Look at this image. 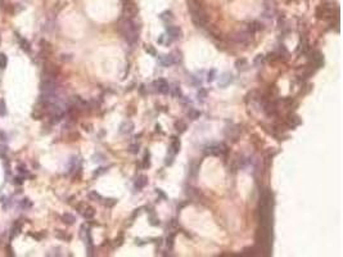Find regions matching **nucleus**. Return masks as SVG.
<instances>
[{
	"label": "nucleus",
	"instance_id": "nucleus-1",
	"mask_svg": "<svg viewBox=\"0 0 343 257\" xmlns=\"http://www.w3.org/2000/svg\"><path fill=\"white\" fill-rule=\"evenodd\" d=\"M118 31L128 42H135L138 40V26L130 18H125L118 23Z\"/></svg>",
	"mask_w": 343,
	"mask_h": 257
},
{
	"label": "nucleus",
	"instance_id": "nucleus-2",
	"mask_svg": "<svg viewBox=\"0 0 343 257\" xmlns=\"http://www.w3.org/2000/svg\"><path fill=\"white\" fill-rule=\"evenodd\" d=\"M189 11L192 14V21L193 23L197 26V27H204L207 24V14L202 9V7L194 2V0H190L189 2Z\"/></svg>",
	"mask_w": 343,
	"mask_h": 257
},
{
	"label": "nucleus",
	"instance_id": "nucleus-3",
	"mask_svg": "<svg viewBox=\"0 0 343 257\" xmlns=\"http://www.w3.org/2000/svg\"><path fill=\"white\" fill-rule=\"evenodd\" d=\"M333 8L329 5H319L315 9V15L318 20H330L333 17Z\"/></svg>",
	"mask_w": 343,
	"mask_h": 257
},
{
	"label": "nucleus",
	"instance_id": "nucleus-4",
	"mask_svg": "<svg viewBox=\"0 0 343 257\" xmlns=\"http://www.w3.org/2000/svg\"><path fill=\"white\" fill-rule=\"evenodd\" d=\"M124 13L127 14L126 17L131 18V17H135L138 14V8L134 4L132 0H125L124 2Z\"/></svg>",
	"mask_w": 343,
	"mask_h": 257
},
{
	"label": "nucleus",
	"instance_id": "nucleus-5",
	"mask_svg": "<svg viewBox=\"0 0 343 257\" xmlns=\"http://www.w3.org/2000/svg\"><path fill=\"white\" fill-rule=\"evenodd\" d=\"M153 86L156 88V90L161 94H168L170 93V85L167 84V81L165 79H158L153 82Z\"/></svg>",
	"mask_w": 343,
	"mask_h": 257
},
{
	"label": "nucleus",
	"instance_id": "nucleus-6",
	"mask_svg": "<svg viewBox=\"0 0 343 257\" xmlns=\"http://www.w3.org/2000/svg\"><path fill=\"white\" fill-rule=\"evenodd\" d=\"M310 62L311 64L315 67V68H320L323 64H324V57L323 54L320 53V51H312V54L310 57Z\"/></svg>",
	"mask_w": 343,
	"mask_h": 257
},
{
	"label": "nucleus",
	"instance_id": "nucleus-7",
	"mask_svg": "<svg viewBox=\"0 0 343 257\" xmlns=\"http://www.w3.org/2000/svg\"><path fill=\"white\" fill-rule=\"evenodd\" d=\"M58 73H59V68L55 64H53V63H45V66H44V76L55 79Z\"/></svg>",
	"mask_w": 343,
	"mask_h": 257
},
{
	"label": "nucleus",
	"instance_id": "nucleus-8",
	"mask_svg": "<svg viewBox=\"0 0 343 257\" xmlns=\"http://www.w3.org/2000/svg\"><path fill=\"white\" fill-rule=\"evenodd\" d=\"M166 31L168 33V36H171V39H172V40L180 39V37L183 36V32H181V30L177 27V26H167Z\"/></svg>",
	"mask_w": 343,
	"mask_h": 257
},
{
	"label": "nucleus",
	"instance_id": "nucleus-9",
	"mask_svg": "<svg viewBox=\"0 0 343 257\" xmlns=\"http://www.w3.org/2000/svg\"><path fill=\"white\" fill-rule=\"evenodd\" d=\"M299 124H301V118H299L297 115L289 113V115L287 116V120H285V125H287V127L293 128L294 126H298Z\"/></svg>",
	"mask_w": 343,
	"mask_h": 257
},
{
	"label": "nucleus",
	"instance_id": "nucleus-10",
	"mask_svg": "<svg viewBox=\"0 0 343 257\" xmlns=\"http://www.w3.org/2000/svg\"><path fill=\"white\" fill-rule=\"evenodd\" d=\"M233 39L237 42H239V44H247V42L250 41V39H251V32L250 31H248V32H239V33H237L235 36H233Z\"/></svg>",
	"mask_w": 343,
	"mask_h": 257
},
{
	"label": "nucleus",
	"instance_id": "nucleus-11",
	"mask_svg": "<svg viewBox=\"0 0 343 257\" xmlns=\"http://www.w3.org/2000/svg\"><path fill=\"white\" fill-rule=\"evenodd\" d=\"M263 111L265 113L267 116H275L276 115V106L274 104L271 102H267V103H263Z\"/></svg>",
	"mask_w": 343,
	"mask_h": 257
},
{
	"label": "nucleus",
	"instance_id": "nucleus-12",
	"mask_svg": "<svg viewBox=\"0 0 343 257\" xmlns=\"http://www.w3.org/2000/svg\"><path fill=\"white\" fill-rule=\"evenodd\" d=\"M233 81V75L229 73V72H225L220 77V81H219V85L220 86H228V85Z\"/></svg>",
	"mask_w": 343,
	"mask_h": 257
},
{
	"label": "nucleus",
	"instance_id": "nucleus-13",
	"mask_svg": "<svg viewBox=\"0 0 343 257\" xmlns=\"http://www.w3.org/2000/svg\"><path fill=\"white\" fill-rule=\"evenodd\" d=\"M147 184H148V177L145 175H140V176H138V179H136V181H135V188L138 190H140Z\"/></svg>",
	"mask_w": 343,
	"mask_h": 257
},
{
	"label": "nucleus",
	"instance_id": "nucleus-14",
	"mask_svg": "<svg viewBox=\"0 0 343 257\" xmlns=\"http://www.w3.org/2000/svg\"><path fill=\"white\" fill-rule=\"evenodd\" d=\"M132 128H134V124L131 121H125V122L121 124V126H119V133L128 134V133L132 131Z\"/></svg>",
	"mask_w": 343,
	"mask_h": 257
},
{
	"label": "nucleus",
	"instance_id": "nucleus-15",
	"mask_svg": "<svg viewBox=\"0 0 343 257\" xmlns=\"http://www.w3.org/2000/svg\"><path fill=\"white\" fill-rule=\"evenodd\" d=\"M159 63L163 67H168V66L175 63V59H174L172 55H161L159 57Z\"/></svg>",
	"mask_w": 343,
	"mask_h": 257
},
{
	"label": "nucleus",
	"instance_id": "nucleus-16",
	"mask_svg": "<svg viewBox=\"0 0 343 257\" xmlns=\"http://www.w3.org/2000/svg\"><path fill=\"white\" fill-rule=\"evenodd\" d=\"M180 150V140L177 138H172V140H171V145H170V152L172 153V154H176L179 153Z\"/></svg>",
	"mask_w": 343,
	"mask_h": 257
},
{
	"label": "nucleus",
	"instance_id": "nucleus-17",
	"mask_svg": "<svg viewBox=\"0 0 343 257\" xmlns=\"http://www.w3.org/2000/svg\"><path fill=\"white\" fill-rule=\"evenodd\" d=\"M81 215H82L85 219L90 220V219H93L94 216H95V210H94L93 207H90V206H88V207L84 210V212L81 213Z\"/></svg>",
	"mask_w": 343,
	"mask_h": 257
},
{
	"label": "nucleus",
	"instance_id": "nucleus-18",
	"mask_svg": "<svg viewBox=\"0 0 343 257\" xmlns=\"http://www.w3.org/2000/svg\"><path fill=\"white\" fill-rule=\"evenodd\" d=\"M18 41H20V45H21V49L24 50L26 53H30V50H31V45H30V42L26 40L24 37H20L18 36Z\"/></svg>",
	"mask_w": 343,
	"mask_h": 257
},
{
	"label": "nucleus",
	"instance_id": "nucleus-19",
	"mask_svg": "<svg viewBox=\"0 0 343 257\" xmlns=\"http://www.w3.org/2000/svg\"><path fill=\"white\" fill-rule=\"evenodd\" d=\"M62 221L67 225H73L76 221V217L73 215H71V213H64V215H62Z\"/></svg>",
	"mask_w": 343,
	"mask_h": 257
},
{
	"label": "nucleus",
	"instance_id": "nucleus-20",
	"mask_svg": "<svg viewBox=\"0 0 343 257\" xmlns=\"http://www.w3.org/2000/svg\"><path fill=\"white\" fill-rule=\"evenodd\" d=\"M235 67L238 68V70H241V71L247 70V67H248V62H247V59H244V58L238 59V61L235 62Z\"/></svg>",
	"mask_w": 343,
	"mask_h": 257
},
{
	"label": "nucleus",
	"instance_id": "nucleus-21",
	"mask_svg": "<svg viewBox=\"0 0 343 257\" xmlns=\"http://www.w3.org/2000/svg\"><path fill=\"white\" fill-rule=\"evenodd\" d=\"M262 28V24L260 23V22H252L251 24H250V28H248V31H250L251 33L252 32H256V31H258V30H261Z\"/></svg>",
	"mask_w": 343,
	"mask_h": 257
},
{
	"label": "nucleus",
	"instance_id": "nucleus-22",
	"mask_svg": "<svg viewBox=\"0 0 343 257\" xmlns=\"http://www.w3.org/2000/svg\"><path fill=\"white\" fill-rule=\"evenodd\" d=\"M201 111H197V109H190L189 112H188V117H189L190 120H197V118H199L201 117Z\"/></svg>",
	"mask_w": 343,
	"mask_h": 257
},
{
	"label": "nucleus",
	"instance_id": "nucleus-23",
	"mask_svg": "<svg viewBox=\"0 0 343 257\" xmlns=\"http://www.w3.org/2000/svg\"><path fill=\"white\" fill-rule=\"evenodd\" d=\"M175 128L179 133H184L186 130V124L184 121H176L175 122Z\"/></svg>",
	"mask_w": 343,
	"mask_h": 257
},
{
	"label": "nucleus",
	"instance_id": "nucleus-24",
	"mask_svg": "<svg viewBox=\"0 0 343 257\" xmlns=\"http://www.w3.org/2000/svg\"><path fill=\"white\" fill-rule=\"evenodd\" d=\"M8 64V57L4 54V53H0V68L4 70Z\"/></svg>",
	"mask_w": 343,
	"mask_h": 257
},
{
	"label": "nucleus",
	"instance_id": "nucleus-25",
	"mask_svg": "<svg viewBox=\"0 0 343 257\" xmlns=\"http://www.w3.org/2000/svg\"><path fill=\"white\" fill-rule=\"evenodd\" d=\"M150 156H149V152H145L144 154V158H143V168H148L150 166V161H149Z\"/></svg>",
	"mask_w": 343,
	"mask_h": 257
},
{
	"label": "nucleus",
	"instance_id": "nucleus-26",
	"mask_svg": "<svg viewBox=\"0 0 343 257\" xmlns=\"http://www.w3.org/2000/svg\"><path fill=\"white\" fill-rule=\"evenodd\" d=\"M55 237L59 238V239H64V241H70V239H71V237L67 235L66 233H63L62 230H57L55 231Z\"/></svg>",
	"mask_w": 343,
	"mask_h": 257
},
{
	"label": "nucleus",
	"instance_id": "nucleus-27",
	"mask_svg": "<svg viewBox=\"0 0 343 257\" xmlns=\"http://www.w3.org/2000/svg\"><path fill=\"white\" fill-rule=\"evenodd\" d=\"M89 199L95 201V202H99V201H102V195H100L99 193H97V192H90V193H89Z\"/></svg>",
	"mask_w": 343,
	"mask_h": 257
},
{
	"label": "nucleus",
	"instance_id": "nucleus-28",
	"mask_svg": "<svg viewBox=\"0 0 343 257\" xmlns=\"http://www.w3.org/2000/svg\"><path fill=\"white\" fill-rule=\"evenodd\" d=\"M159 17H161V20H162V21H166V22H167V20H170V21H171V20L174 18V17H172V13H171L170 11L163 12V13H162Z\"/></svg>",
	"mask_w": 343,
	"mask_h": 257
},
{
	"label": "nucleus",
	"instance_id": "nucleus-29",
	"mask_svg": "<svg viewBox=\"0 0 343 257\" xmlns=\"http://www.w3.org/2000/svg\"><path fill=\"white\" fill-rule=\"evenodd\" d=\"M0 116H2V117L7 116V106H5L4 99L0 100Z\"/></svg>",
	"mask_w": 343,
	"mask_h": 257
},
{
	"label": "nucleus",
	"instance_id": "nucleus-30",
	"mask_svg": "<svg viewBox=\"0 0 343 257\" xmlns=\"http://www.w3.org/2000/svg\"><path fill=\"white\" fill-rule=\"evenodd\" d=\"M197 97H198V99L203 100L206 97H207V90L203 89V88H201V89L198 90V93H197Z\"/></svg>",
	"mask_w": 343,
	"mask_h": 257
},
{
	"label": "nucleus",
	"instance_id": "nucleus-31",
	"mask_svg": "<svg viewBox=\"0 0 343 257\" xmlns=\"http://www.w3.org/2000/svg\"><path fill=\"white\" fill-rule=\"evenodd\" d=\"M263 61H265V55H262V54H258L257 55L256 58H254V66H260V64H262L263 63Z\"/></svg>",
	"mask_w": 343,
	"mask_h": 257
},
{
	"label": "nucleus",
	"instance_id": "nucleus-32",
	"mask_svg": "<svg viewBox=\"0 0 343 257\" xmlns=\"http://www.w3.org/2000/svg\"><path fill=\"white\" fill-rule=\"evenodd\" d=\"M128 152L132 154H136L139 152V144H131L130 147H128Z\"/></svg>",
	"mask_w": 343,
	"mask_h": 257
},
{
	"label": "nucleus",
	"instance_id": "nucleus-33",
	"mask_svg": "<svg viewBox=\"0 0 343 257\" xmlns=\"http://www.w3.org/2000/svg\"><path fill=\"white\" fill-rule=\"evenodd\" d=\"M172 94L174 97H180L181 95V90H180V86H177V85H174V88H172Z\"/></svg>",
	"mask_w": 343,
	"mask_h": 257
},
{
	"label": "nucleus",
	"instance_id": "nucleus-34",
	"mask_svg": "<svg viewBox=\"0 0 343 257\" xmlns=\"http://www.w3.org/2000/svg\"><path fill=\"white\" fill-rule=\"evenodd\" d=\"M149 221H150V225H153V226H157V225H159V220H158V219H157L156 216H154L153 213H152V215H150V217H149Z\"/></svg>",
	"mask_w": 343,
	"mask_h": 257
},
{
	"label": "nucleus",
	"instance_id": "nucleus-35",
	"mask_svg": "<svg viewBox=\"0 0 343 257\" xmlns=\"http://www.w3.org/2000/svg\"><path fill=\"white\" fill-rule=\"evenodd\" d=\"M145 50H147V53H149V54L153 55V57L157 55V51L154 50V48H153L152 45H147V46H145Z\"/></svg>",
	"mask_w": 343,
	"mask_h": 257
},
{
	"label": "nucleus",
	"instance_id": "nucleus-36",
	"mask_svg": "<svg viewBox=\"0 0 343 257\" xmlns=\"http://www.w3.org/2000/svg\"><path fill=\"white\" fill-rule=\"evenodd\" d=\"M174 238H175V234H174V233L170 234V235L167 237V246H168V248H172V246H174Z\"/></svg>",
	"mask_w": 343,
	"mask_h": 257
},
{
	"label": "nucleus",
	"instance_id": "nucleus-37",
	"mask_svg": "<svg viewBox=\"0 0 343 257\" xmlns=\"http://www.w3.org/2000/svg\"><path fill=\"white\" fill-rule=\"evenodd\" d=\"M116 202H117V199H113V198H108V199H106L104 204L107 206V207H112V206H115V204H116Z\"/></svg>",
	"mask_w": 343,
	"mask_h": 257
},
{
	"label": "nucleus",
	"instance_id": "nucleus-38",
	"mask_svg": "<svg viewBox=\"0 0 343 257\" xmlns=\"http://www.w3.org/2000/svg\"><path fill=\"white\" fill-rule=\"evenodd\" d=\"M86 207H88V204H86V203H79V204L76 206V210L79 211L80 213H82V212H84V210L86 208Z\"/></svg>",
	"mask_w": 343,
	"mask_h": 257
},
{
	"label": "nucleus",
	"instance_id": "nucleus-39",
	"mask_svg": "<svg viewBox=\"0 0 343 257\" xmlns=\"http://www.w3.org/2000/svg\"><path fill=\"white\" fill-rule=\"evenodd\" d=\"M124 243V235H119L118 238H116V241H115V244L118 247V246H121Z\"/></svg>",
	"mask_w": 343,
	"mask_h": 257
},
{
	"label": "nucleus",
	"instance_id": "nucleus-40",
	"mask_svg": "<svg viewBox=\"0 0 343 257\" xmlns=\"http://www.w3.org/2000/svg\"><path fill=\"white\" fill-rule=\"evenodd\" d=\"M215 75H216V70H211V72L208 73V81L211 82V81H213V79H215Z\"/></svg>",
	"mask_w": 343,
	"mask_h": 257
},
{
	"label": "nucleus",
	"instance_id": "nucleus-41",
	"mask_svg": "<svg viewBox=\"0 0 343 257\" xmlns=\"http://www.w3.org/2000/svg\"><path fill=\"white\" fill-rule=\"evenodd\" d=\"M22 206H23V207H26V208H27V207H31V206H32V203H31V202H30V201H28L27 198H26V199H23V201H22Z\"/></svg>",
	"mask_w": 343,
	"mask_h": 257
},
{
	"label": "nucleus",
	"instance_id": "nucleus-42",
	"mask_svg": "<svg viewBox=\"0 0 343 257\" xmlns=\"http://www.w3.org/2000/svg\"><path fill=\"white\" fill-rule=\"evenodd\" d=\"M14 183H15V184H22V183H23V179H22V177H17Z\"/></svg>",
	"mask_w": 343,
	"mask_h": 257
},
{
	"label": "nucleus",
	"instance_id": "nucleus-43",
	"mask_svg": "<svg viewBox=\"0 0 343 257\" xmlns=\"http://www.w3.org/2000/svg\"><path fill=\"white\" fill-rule=\"evenodd\" d=\"M157 193H158V194H159L161 197H162V198H166V195H165V193H163V192H162L161 189H157Z\"/></svg>",
	"mask_w": 343,
	"mask_h": 257
}]
</instances>
